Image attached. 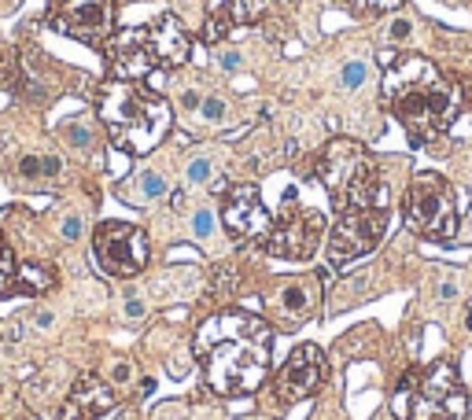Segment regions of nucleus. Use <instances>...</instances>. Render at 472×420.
Instances as JSON below:
<instances>
[{
  "label": "nucleus",
  "instance_id": "obj_6",
  "mask_svg": "<svg viewBox=\"0 0 472 420\" xmlns=\"http://www.w3.org/2000/svg\"><path fill=\"white\" fill-rule=\"evenodd\" d=\"M392 409L402 420H465L468 395L450 362H435L432 369L413 365L395 387Z\"/></svg>",
  "mask_w": 472,
  "mask_h": 420
},
{
  "label": "nucleus",
  "instance_id": "obj_30",
  "mask_svg": "<svg viewBox=\"0 0 472 420\" xmlns=\"http://www.w3.org/2000/svg\"><path fill=\"white\" fill-rule=\"evenodd\" d=\"M218 63H222L225 70H236V67H240V52H222Z\"/></svg>",
  "mask_w": 472,
  "mask_h": 420
},
{
  "label": "nucleus",
  "instance_id": "obj_18",
  "mask_svg": "<svg viewBox=\"0 0 472 420\" xmlns=\"http://www.w3.org/2000/svg\"><path fill=\"white\" fill-rule=\"evenodd\" d=\"M56 284V273L52 269H41V266H23L19 269V288L23 292H44V288H52Z\"/></svg>",
  "mask_w": 472,
  "mask_h": 420
},
{
  "label": "nucleus",
  "instance_id": "obj_23",
  "mask_svg": "<svg viewBox=\"0 0 472 420\" xmlns=\"http://www.w3.org/2000/svg\"><path fill=\"white\" fill-rule=\"evenodd\" d=\"M63 137H67V144H74V148H92V129L85 122H67L63 125Z\"/></svg>",
  "mask_w": 472,
  "mask_h": 420
},
{
  "label": "nucleus",
  "instance_id": "obj_29",
  "mask_svg": "<svg viewBox=\"0 0 472 420\" xmlns=\"http://www.w3.org/2000/svg\"><path fill=\"white\" fill-rule=\"evenodd\" d=\"M144 310H148V306L140 299H126V317H144Z\"/></svg>",
  "mask_w": 472,
  "mask_h": 420
},
{
  "label": "nucleus",
  "instance_id": "obj_13",
  "mask_svg": "<svg viewBox=\"0 0 472 420\" xmlns=\"http://www.w3.org/2000/svg\"><path fill=\"white\" fill-rule=\"evenodd\" d=\"M222 221L236 240H266L273 214L266 210L258 185H233L222 199Z\"/></svg>",
  "mask_w": 472,
  "mask_h": 420
},
{
  "label": "nucleus",
  "instance_id": "obj_5",
  "mask_svg": "<svg viewBox=\"0 0 472 420\" xmlns=\"http://www.w3.org/2000/svg\"><path fill=\"white\" fill-rule=\"evenodd\" d=\"M314 177L332 199L336 210L358 206V203H387V185L380 181V170L365 152V144L351 137H332L317 152Z\"/></svg>",
  "mask_w": 472,
  "mask_h": 420
},
{
  "label": "nucleus",
  "instance_id": "obj_20",
  "mask_svg": "<svg viewBox=\"0 0 472 420\" xmlns=\"http://www.w3.org/2000/svg\"><path fill=\"white\" fill-rule=\"evenodd\" d=\"M210 177H214V163H210V155H196L188 163V170H185V181L188 185H207Z\"/></svg>",
  "mask_w": 472,
  "mask_h": 420
},
{
  "label": "nucleus",
  "instance_id": "obj_14",
  "mask_svg": "<svg viewBox=\"0 0 472 420\" xmlns=\"http://www.w3.org/2000/svg\"><path fill=\"white\" fill-rule=\"evenodd\" d=\"M111 406H115V391H111L96 373H85V376H78L74 391L67 395V402H63L59 420H96Z\"/></svg>",
  "mask_w": 472,
  "mask_h": 420
},
{
  "label": "nucleus",
  "instance_id": "obj_28",
  "mask_svg": "<svg viewBox=\"0 0 472 420\" xmlns=\"http://www.w3.org/2000/svg\"><path fill=\"white\" fill-rule=\"evenodd\" d=\"M41 163H44V177H56V173L63 170V163H59V155H41Z\"/></svg>",
  "mask_w": 472,
  "mask_h": 420
},
{
  "label": "nucleus",
  "instance_id": "obj_3",
  "mask_svg": "<svg viewBox=\"0 0 472 420\" xmlns=\"http://www.w3.org/2000/svg\"><path fill=\"white\" fill-rule=\"evenodd\" d=\"M96 111H100L107 137L129 155H148L152 148H159L174 122V111L159 92L137 82H115V78L100 89Z\"/></svg>",
  "mask_w": 472,
  "mask_h": 420
},
{
  "label": "nucleus",
  "instance_id": "obj_33",
  "mask_svg": "<svg viewBox=\"0 0 472 420\" xmlns=\"http://www.w3.org/2000/svg\"><path fill=\"white\" fill-rule=\"evenodd\" d=\"M181 104H185V107L192 111V107H196V104H200V92H185V96H181Z\"/></svg>",
  "mask_w": 472,
  "mask_h": 420
},
{
  "label": "nucleus",
  "instance_id": "obj_24",
  "mask_svg": "<svg viewBox=\"0 0 472 420\" xmlns=\"http://www.w3.org/2000/svg\"><path fill=\"white\" fill-rule=\"evenodd\" d=\"M19 177H23V181H30V188H34V181H41V177H44L41 155H23L19 159Z\"/></svg>",
  "mask_w": 472,
  "mask_h": 420
},
{
  "label": "nucleus",
  "instance_id": "obj_31",
  "mask_svg": "<svg viewBox=\"0 0 472 420\" xmlns=\"http://www.w3.org/2000/svg\"><path fill=\"white\" fill-rule=\"evenodd\" d=\"M111 376H115L119 383H126V380H129V365H126V362H119V365H115V373H111Z\"/></svg>",
  "mask_w": 472,
  "mask_h": 420
},
{
  "label": "nucleus",
  "instance_id": "obj_16",
  "mask_svg": "<svg viewBox=\"0 0 472 420\" xmlns=\"http://www.w3.org/2000/svg\"><path fill=\"white\" fill-rule=\"evenodd\" d=\"M133 192H126V199H133V203H155V199H162L170 192V185H167V177L162 173H155V170H140L137 177H133Z\"/></svg>",
  "mask_w": 472,
  "mask_h": 420
},
{
  "label": "nucleus",
  "instance_id": "obj_17",
  "mask_svg": "<svg viewBox=\"0 0 472 420\" xmlns=\"http://www.w3.org/2000/svg\"><path fill=\"white\" fill-rule=\"evenodd\" d=\"M19 258H15L11 244H8V236L0 233V299H8L19 292Z\"/></svg>",
  "mask_w": 472,
  "mask_h": 420
},
{
  "label": "nucleus",
  "instance_id": "obj_9",
  "mask_svg": "<svg viewBox=\"0 0 472 420\" xmlns=\"http://www.w3.org/2000/svg\"><path fill=\"white\" fill-rule=\"evenodd\" d=\"M325 240V214L317 206H303L296 199V192L284 196L281 214L273 218L270 233H266V251L288 262H306L314 258Z\"/></svg>",
  "mask_w": 472,
  "mask_h": 420
},
{
  "label": "nucleus",
  "instance_id": "obj_12",
  "mask_svg": "<svg viewBox=\"0 0 472 420\" xmlns=\"http://www.w3.org/2000/svg\"><path fill=\"white\" fill-rule=\"evenodd\" d=\"M325 376H329V365H325L321 347L299 343L284 358V365L277 369L273 387H277V395H281L284 402H303V398H310L317 387L325 383Z\"/></svg>",
  "mask_w": 472,
  "mask_h": 420
},
{
  "label": "nucleus",
  "instance_id": "obj_27",
  "mask_svg": "<svg viewBox=\"0 0 472 420\" xmlns=\"http://www.w3.org/2000/svg\"><path fill=\"white\" fill-rule=\"evenodd\" d=\"M78 236H81V218L71 214L67 221H63V240H78Z\"/></svg>",
  "mask_w": 472,
  "mask_h": 420
},
{
  "label": "nucleus",
  "instance_id": "obj_19",
  "mask_svg": "<svg viewBox=\"0 0 472 420\" xmlns=\"http://www.w3.org/2000/svg\"><path fill=\"white\" fill-rule=\"evenodd\" d=\"M281 310H284V314L296 310V317H303L306 310H310V299H306V288H303V284H288V288H284V295H281Z\"/></svg>",
  "mask_w": 472,
  "mask_h": 420
},
{
  "label": "nucleus",
  "instance_id": "obj_26",
  "mask_svg": "<svg viewBox=\"0 0 472 420\" xmlns=\"http://www.w3.org/2000/svg\"><path fill=\"white\" fill-rule=\"evenodd\" d=\"M365 63H347V67H344V85L347 89H362L365 85Z\"/></svg>",
  "mask_w": 472,
  "mask_h": 420
},
{
  "label": "nucleus",
  "instance_id": "obj_10",
  "mask_svg": "<svg viewBox=\"0 0 472 420\" xmlns=\"http://www.w3.org/2000/svg\"><path fill=\"white\" fill-rule=\"evenodd\" d=\"M92 258L107 277L133 280L148 269V233L129 221H104L92 233Z\"/></svg>",
  "mask_w": 472,
  "mask_h": 420
},
{
  "label": "nucleus",
  "instance_id": "obj_22",
  "mask_svg": "<svg viewBox=\"0 0 472 420\" xmlns=\"http://www.w3.org/2000/svg\"><path fill=\"white\" fill-rule=\"evenodd\" d=\"M192 233H196V240H214V233H218V225H214V214L210 210H196L192 214Z\"/></svg>",
  "mask_w": 472,
  "mask_h": 420
},
{
  "label": "nucleus",
  "instance_id": "obj_11",
  "mask_svg": "<svg viewBox=\"0 0 472 420\" xmlns=\"http://www.w3.org/2000/svg\"><path fill=\"white\" fill-rule=\"evenodd\" d=\"M48 23L81 44L104 48L115 37V0H52Z\"/></svg>",
  "mask_w": 472,
  "mask_h": 420
},
{
  "label": "nucleus",
  "instance_id": "obj_8",
  "mask_svg": "<svg viewBox=\"0 0 472 420\" xmlns=\"http://www.w3.org/2000/svg\"><path fill=\"white\" fill-rule=\"evenodd\" d=\"M387 203H358V206H344L339 218L329 233V262L332 266H347L358 262L377 251V244L387 233Z\"/></svg>",
  "mask_w": 472,
  "mask_h": 420
},
{
  "label": "nucleus",
  "instance_id": "obj_32",
  "mask_svg": "<svg viewBox=\"0 0 472 420\" xmlns=\"http://www.w3.org/2000/svg\"><path fill=\"white\" fill-rule=\"evenodd\" d=\"M406 34H410V23H395V26H392V37H395V41H402Z\"/></svg>",
  "mask_w": 472,
  "mask_h": 420
},
{
  "label": "nucleus",
  "instance_id": "obj_7",
  "mask_svg": "<svg viewBox=\"0 0 472 420\" xmlns=\"http://www.w3.org/2000/svg\"><path fill=\"white\" fill-rule=\"evenodd\" d=\"M406 229L432 244H450L458 236V199L439 173H417L402 196Z\"/></svg>",
  "mask_w": 472,
  "mask_h": 420
},
{
  "label": "nucleus",
  "instance_id": "obj_1",
  "mask_svg": "<svg viewBox=\"0 0 472 420\" xmlns=\"http://www.w3.org/2000/svg\"><path fill=\"white\" fill-rule=\"evenodd\" d=\"M192 350H196L203 365V380L214 395L222 398L255 395L270 376L273 328L255 314L222 310V314H210L200 325Z\"/></svg>",
  "mask_w": 472,
  "mask_h": 420
},
{
  "label": "nucleus",
  "instance_id": "obj_15",
  "mask_svg": "<svg viewBox=\"0 0 472 420\" xmlns=\"http://www.w3.org/2000/svg\"><path fill=\"white\" fill-rule=\"evenodd\" d=\"M266 0H207L203 41H222L236 26H251L262 15Z\"/></svg>",
  "mask_w": 472,
  "mask_h": 420
},
{
  "label": "nucleus",
  "instance_id": "obj_2",
  "mask_svg": "<svg viewBox=\"0 0 472 420\" xmlns=\"http://www.w3.org/2000/svg\"><path fill=\"white\" fill-rule=\"evenodd\" d=\"M380 100L406 125L413 144H432L454 125L461 92L425 56H392L384 67Z\"/></svg>",
  "mask_w": 472,
  "mask_h": 420
},
{
  "label": "nucleus",
  "instance_id": "obj_34",
  "mask_svg": "<svg viewBox=\"0 0 472 420\" xmlns=\"http://www.w3.org/2000/svg\"><path fill=\"white\" fill-rule=\"evenodd\" d=\"M454 292H458L454 284H443V288H439V299H454Z\"/></svg>",
  "mask_w": 472,
  "mask_h": 420
},
{
  "label": "nucleus",
  "instance_id": "obj_35",
  "mask_svg": "<svg viewBox=\"0 0 472 420\" xmlns=\"http://www.w3.org/2000/svg\"><path fill=\"white\" fill-rule=\"evenodd\" d=\"M34 321H37V328H48V325H52V314H37Z\"/></svg>",
  "mask_w": 472,
  "mask_h": 420
},
{
  "label": "nucleus",
  "instance_id": "obj_21",
  "mask_svg": "<svg viewBox=\"0 0 472 420\" xmlns=\"http://www.w3.org/2000/svg\"><path fill=\"white\" fill-rule=\"evenodd\" d=\"M347 4H351L358 15H380V11H395V8H402L406 0H347Z\"/></svg>",
  "mask_w": 472,
  "mask_h": 420
},
{
  "label": "nucleus",
  "instance_id": "obj_25",
  "mask_svg": "<svg viewBox=\"0 0 472 420\" xmlns=\"http://www.w3.org/2000/svg\"><path fill=\"white\" fill-rule=\"evenodd\" d=\"M200 115L207 122H222L225 118V100H222V96H207V100L200 104Z\"/></svg>",
  "mask_w": 472,
  "mask_h": 420
},
{
  "label": "nucleus",
  "instance_id": "obj_4",
  "mask_svg": "<svg viewBox=\"0 0 472 420\" xmlns=\"http://www.w3.org/2000/svg\"><path fill=\"white\" fill-rule=\"evenodd\" d=\"M104 52L115 82H140L155 67H181L192 56V37L174 15H162L152 26L122 30L104 44Z\"/></svg>",
  "mask_w": 472,
  "mask_h": 420
}]
</instances>
